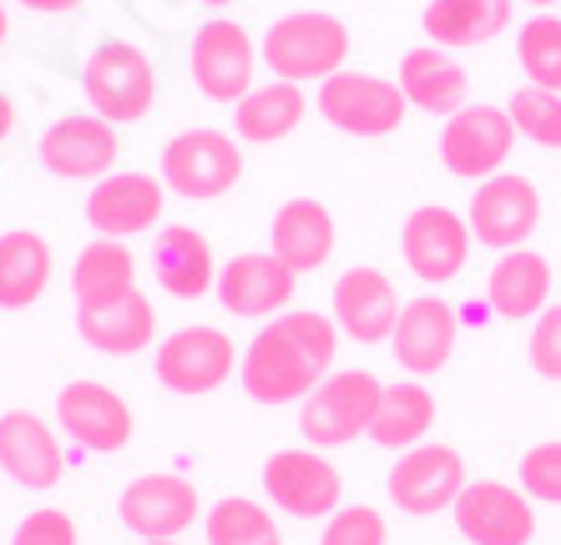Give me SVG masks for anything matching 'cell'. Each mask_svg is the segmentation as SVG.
Segmentation results:
<instances>
[{
	"instance_id": "obj_1",
	"label": "cell",
	"mask_w": 561,
	"mask_h": 545,
	"mask_svg": "<svg viewBox=\"0 0 561 545\" xmlns=\"http://www.w3.org/2000/svg\"><path fill=\"white\" fill-rule=\"evenodd\" d=\"M340 324L319 309H284L278 318L249 338V349L238 359V384L253 404H304L313 384L334 369L340 353Z\"/></svg>"
},
{
	"instance_id": "obj_2",
	"label": "cell",
	"mask_w": 561,
	"mask_h": 545,
	"mask_svg": "<svg viewBox=\"0 0 561 545\" xmlns=\"http://www.w3.org/2000/svg\"><path fill=\"white\" fill-rule=\"evenodd\" d=\"M259 56L278 81H329L350 61V26L329 11H288L268 26Z\"/></svg>"
},
{
	"instance_id": "obj_3",
	"label": "cell",
	"mask_w": 561,
	"mask_h": 545,
	"mask_svg": "<svg viewBox=\"0 0 561 545\" xmlns=\"http://www.w3.org/2000/svg\"><path fill=\"white\" fill-rule=\"evenodd\" d=\"M385 394L369 369H329L313 394L299 404V434L313 450H340L369 434V419H375V404Z\"/></svg>"
},
{
	"instance_id": "obj_4",
	"label": "cell",
	"mask_w": 561,
	"mask_h": 545,
	"mask_svg": "<svg viewBox=\"0 0 561 545\" xmlns=\"http://www.w3.org/2000/svg\"><path fill=\"white\" fill-rule=\"evenodd\" d=\"M81 91H87V102H92L96 117H106L112 127L142 121L157 102V66L142 46L112 36L87 56V66H81Z\"/></svg>"
},
{
	"instance_id": "obj_5",
	"label": "cell",
	"mask_w": 561,
	"mask_h": 545,
	"mask_svg": "<svg viewBox=\"0 0 561 545\" xmlns=\"http://www.w3.org/2000/svg\"><path fill=\"white\" fill-rule=\"evenodd\" d=\"M157 177L168 182V193L187 197V202H218L243 177V147L218 127H187L162 147Z\"/></svg>"
},
{
	"instance_id": "obj_6",
	"label": "cell",
	"mask_w": 561,
	"mask_h": 545,
	"mask_svg": "<svg viewBox=\"0 0 561 545\" xmlns=\"http://www.w3.org/2000/svg\"><path fill=\"white\" fill-rule=\"evenodd\" d=\"M238 359L243 353L233 349V334H222L218 324H187L157 344L152 379L168 394L197 399V394H218L238 374Z\"/></svg>"
},
{
	"instance_id": "obj_7",
	"label": "cell",
	"mask_w": 561,
	"mask_h": 545,
	"mask_svg": "<svg viewBox=\"0 0 561 545\" xmlns=\"http://www.w3.org/2000/svg\"><path fill=\"white\" fill-rule=\"evenodd\" d=\"M263 500L288 520H329L344 506V475L313 444L274 450L263 460Z\"/></svg>"
},
{
	"instance_id": "obj_8",
	"label": "cell",
	"mask_w": 561,
	"mask_h": 545,
	"mask_svg": "<svg viewBox=\"0 0 561 545\" xmlns=\"http://www.w3.org/2000/svg\"><path fill=\"white\" fill-rule=\"evenodd\" d=\"M470 485L466 460H460L456 444H415V450L394 454L390 475H385V490H390L394 510L410 520H435L450 515L460 500V490Z\"/></svg>"
},
{
	"instance_id": "obj_9",
	"label": "cell",
	"mask_w": 561,
	"mask_h": 545,
	"mask_svg": "<svg viewBox=\"0 0 561 545\" xmlns=\"http://www.w3.org/2000/svg\"><path fill=\"white\" fill-rule=\"evenodd\" d=\"M313 106L344 137H390L410 112L400 81L375 77V71H334L329 81H319Z\"/></svg>"
},
{
	"instance_id": "obj_10",
	"label": "cell",
	"mask_w": 561,
	"mask_h": 545,
	"mask_svg": "<svg viewBox=\"0 0 561 545\" xmlns=\"http://www.w3.org/2000/svg\"><path fill=\"white\" fill-rule=\"evenodd\" d=\"M117 520L137 541H178L203 520V495L183 469H152L122 485Z\"/></svg>"
},
{
	"instance_id": "obj_11",
	"label": "cell",
	"mask_w": 561,
	"mask_h": 545,
	"mask_svg": "<svg viewBox=\"0 0 561 545\" xmlns=\"http://www.w3.org/2000/svg\"><path fill=\"white\" fill-rule=\"evenodd\" d=\"M511 147H516V121L506 106H460L456 117H445L440 127V167L460 182H485L506 172Z\"/></svg>"
},
{
	"instance_id": "obj_12",
	"label": "cell",
	"mask_w": 561,
	"mask_h": 545,
	"mask_svg": "<svg viewBox=\"0 0 561 545\" xmlns=\"http://www.w3.org/2000/svg\"><path fill=\"white\" fill-rule=\"evenodd\" d=\"M466 222H470V233H476V243L491 247V253L526 247L531 233L541 228V193H536V182L522 177V172H496V177L476 182Z\"/></svg>"
},
{
	"instance_id": "obj_13",
	"label": "cell",
	"mask_w": 561,
	"mask_h": 545,
	"mask_svg": "<svg viewBox=\"0 0 561 545\" xmlns=\"http://www.w3.org/2000/svg\"><path fill=\"white\" fill-rule=\"evenodd\" d=\"M470 243H476L470 222L456 208H445V202L415 208L405 218V228H400V258L425 288L456 283L470 263Z\"/></svg>"
},
{
	"instance_id": "obj_14",
	"label": "cell",
	"mask_w": 561,
	"mask_h": 545,
	"mask_svg": "<svg viewBox=\"0 0 561 545\" xmlns=\"http://www.w3.org/2000/svg\"><path fill=\"white\" fill-rule=\"evenodd\" d=\"M36 156L41 167L61 182H102L106 172H117L122 137L96 112H71V117H56L51 127L41 131Z\"/></svg>"
},
{
	"instance_id": "obj_15",
	"label": "cell",
	"mask_w": 561,
	"mask_h": 545,
	"mask_svg": "<svg viewBox=\"0 0 561 545\" xmlns=\"http://www.w3.org/2000/svg\"><path fill=\"white\" fill-rule=\"evenodd\" d=\"M253 36L238 21H203L193 31V46H187V71H193V86L208 96V102L238 106L253 91Z\"/></svg>"
},
{
	"instance_id": "obj_16",
	"label": "cell",
	"mask_w": 561,
	"mask_h": 545,
	"mask_svg": "<svg viewBox=\"0 0 561 545\" xmlns=\"http://www.w3.org/2000/svg\"><path fill=\"white\" fill-rule=\"evenodd\" d=\"M456 531L466 545H531L536 541V500L522 485L506 480H470L460 490Z\"/></svg>"
},
{
	"instance_id": "obj_17",
	"label": "cell",
	"mask_w": 561,
	"mask_h": 545,
	"mask_svg": "<svg viewBox=\"0 0 561 545\" xmlns=\"http://www.w3.org/2000/svg\"><path fill=\"white\" fill-rule=\"evenodd\" d=\"M400 288L385 268L375 263H354L334 278V293H329V318L340 324L344 338L354 344H390L394 324H400Z\"/></svg>"
},
{
	"instance_id": "obj_18",
	"label": "cell",
	"mask_w": 561,
	"mask_h": 545,
	"mask_svg": "<svg viewBox=\"0 0 561 545\" xmlns=\"http://www.w3.org/2000/svg\"><path fill=\"white\" fill-rule=\"evenodd\" d=\"M56 425L77 450L117 454L131 444V404L102 379H71L56 394Z\"/></svg>"
},
{
	"instance_id": "obj_19",
	"label": "cell",
	"mask_w": 561,
	"mask_h": 545,
	"mask_svg": "<svg viewBox=\"0 0 561 545\" xmlns=\"http://www.w3.org/2000/svg\"><path fill=\"white\" fill-rule=\"evenodd\" d=\"M168 208V182L152 172H106L102 182H92L87 193V222L96 237H142L162 222Z\"/></svg>"
},
{
	"instance_id": "obj_20",
	"label": "cell",
	"mask_w": 561,
	"mask_h": 545,
	"mask_svg": "<svg viewBox=\"0 0 561 545\" xmlns=\"http://www.w3.org/2000/svg\"><path fill=\"white\" fill-rule=\"evenodd\" d=\"M218 303L233 318H278L299 293V272L263 247V253H238L218 268Z\"/></svg>"
},
{
	"instance_id": "obj_21",
	"label": "cell",
	"mask_w": 561,
	"mask_h": 545,
	"mask_svg": "<svg viewBox=\"0 0 561 545\" xmlns=\"http://www.w3.org/2000/svg\"><path fill=\"white\" fill-rule=\"evenodd\" d=\"M390 344H394V363H400L410 379H431V374H440L445 363H450V353H456L460 313L445 299H435V293H420V299H410L405 309H400V324H394Z\"/></svg>"
},
{
	"instance_id": "obj_22",
	"label": "cell",
	"mask_w": 561,
	"mask_h": 545,
	"mask_svg": "<svg viewBox=\"0 0 561 545\" xmlns=\"http://www.w3.org/2000/svg\"><path fill=\"white\" fill-rule=\"evenodd\" d=\"M0 469L11 475L21 490H56L66 475L61 434L31 409H5L0 415Z\"/></svg>"
},
{
	"instance_id": "obj_23",
	"label": "cell",
	"mask_w": 561,
	"mask_h": 545,
	"mask_svg": "<svg viewBox=\"0 0 561 545\" xmlns=\"http://www.w3.org/2000/svg\"><path fill=\"white\" fill-rule=\"evenodd\" d=\"M152 278L157 288L178 303H197L218 288V263H213L208 233H197L187 222H168L152 237Z\"/></svg>"
},
{
	"instance_id": "obj_24",
	"label": "cell",
	"mask_w": 561,
	"mask_h": 545,
	"mask_svg": "<svg viewBox=\"0 0 561 545\" xmlns=\"http://www.w3.org/2000/svg\"><path fill=\"white\" fill-rule=\"evenodd\" d=\"M334 243H340V228H334V212L319 197H288L268 222V253L299 278L324 268L334 258Z\"/></svg>"
},
{
	"instance_id": "obj_25",
	"label": "cell",
	"mask_w": 561,
	"mask_h": 545,
	"mask_svg": "<svg viewBox=\"0 0 561 545\" xmlns=\"http://www.w3.org/2000/svg\"><path fill=\"white\" fill-rule=\"evenodd\" d=\"M77 334L87 349L112 353V359H131V353L152 349L157 309L142 288H131L127 299L106 303V309H77Z\"/></svg>"
},
{
	"instance_id": "obj_26",
	"label": "cell",
	"mask_w": 561,
	"mask_h": 545,
	"mask_svg": "<svg viewBox=\"0 0 561 545\" xmlns=\"http://www.w3.org/2000/svg\"><path fill=\"white\" fill-rule=\"evenodd\" d=\"M485 303L496 318H536L551 303V263L536 247H511L485 272Z\"/></svg>"
},
{
	"instance_id": "obj_27",
	"label": "cell",
	"mask_w": 561,
	"mask_h": 545,
	"mask_svg": "<svg viewBox=\"0 0 561 545\" xmlns=\"http://www.w3.org/2000/svg\"><path fill=\"white\" fill-rule=\"evenodd\" d=\"M400 91H405V102L425 117H456L460 106H470V77L466 66L456 61L450 51L440 46H415L405 51L400 61Z\"/></svg>"
},
{
	"instance_id": "obj_28",
	"label": "cell",
	"mask_w": 561,
	"mask_h": 545,
	"mask_svg": "<svg viewBox=\"0 0 561 545\" xmlns=\"http://www.w3.org/2000/svg\"><path fill=\"white\" fill-rule=\"evenodd\" d=\"M431 429H435V394L420 379H400V384H385L365 440L390 454H405L431 440Z\"/></svg>"
},
{
	"instance_id": "obj_29",
	"label": "cell",
	"mask_w": 561,
	"mask_h": 545,
	"mask_svg": "<svg viewBox=\"0 0 561 545\" xmlns=\"http://www.w3.org/2000/svg\"><path fill=\"white\" fill-rule=\"evenodd\" d=\"M511 11L516 0H431L420 26L440 51H470V46L496 40L511 26Z\"/></svg>"
},
{
	"instance_id": "obj_30",
	"label": "cell",
	"mask_w": 561,
	"mask_h": 545,
	"mask_svg": "<svg viewBox=\"0 0 561 545\" xmlns=\"http://www.w3.org/2000/svg\"><path fill=\"white\" fill-rule=\"evenodd\" d=\"M309 112V96H304L299 81H263L253 86L243 102L233 106V131L238 142H253V147H274L284 137H294Z\"/></svg>"
},
{
	"instance_id": "obj_31",
	"label": "cell",
	"mask_w": 561,
	"mask_h": 545,
	"mask_svg": "<svg viewBox=\"0 0 561 545\" xmlns=\"http://www.w3.org/2000/svg\"><path fill=\"white\" fill-rule=\"evenodd\" d=\"M51 243L31 228H11L0 233V309L5 313H21L31 303H41V293L51 288Z\"/></svg>"
},
{
	"instance_id": "obj_32",
	"label": "cell",
	"mask_w": 561,
	"mask_h": 545,
	"mask_svg": "<svg viewBox=\"0 0 561 545\" xmlns=\"http://www.w3.org/2000/svg\"><path fill=\"white\" fill-rule=\"evenodd\" d=\"M131 288H137V258L117 237H96L71 263V299H77V309H106V303L127 299Z\"/></svg>"
},
{
	"instance_id": "obj_33",
	"label": "cell",
	"mask_w": 561,
	"mask_h": 545,
	"mask_svg": "<svg viewBox=\"0 0 561 545\" xmlns=\"http://www.w3.org/2000/svg\"><path fill=\"white\" fill-rule=\"evenodd\" d=\"M203 535L208 545H284V525L274 520V506L228 495L218 506L203 510Z\"/></svg>"
},
{
	"instance_id": "obj_34",
	"label": "cell",
	"mask_w": 561,
	"mask_h": 545,
	"mask_svg": "<svg viewBox=\"0 0 561 545\" xmlns=\"http://www.w3.org/2000/svg\"><path fill=\"white\" fill-rule=\"evenodd\" d=\"M516 61L526 71V86L561 91V15L536 11L522 31H516Z\"/></svg>"
},
{
	"instance_id": "obj_35",
	"label": "cell",
	"mask_w": 561,
	"mask_h": 545,
	"mask_svg": "<svg viewBox=\"0 0 561 545\" xmlns=\"http://www.w3.org/2000/svg\"><path fill=\"white\" fill-rule=\"evenodd\" d=\"M506 112L516 121V137H526L531 147H547V152H561V91L522 86L511 91Z\"/></svg>"
},
{
	"instance_id": "obj_36",
	"label": "cell",
	"mask_w": 561,
	"mask_h": 545,
	"mask_svg": "<svg viewBox=\"0 0 561 545\" xmlns=\"http://www.w3.org/2000/svg\"><path fill=\"white\" fill-rule=\"evenodd\" d=\"M319 545H390V520H385V510L379 506L344 500V506L324 520Z\"/></svg>"
},
{
	"instance_id": "obj_37",
	"label": "cell",
	"mask_w": 561,
	"mask_h": 545,
	"mask_svg": "<svg viewBox=\"0 0 561 545\" xmlns=\"http://www.w3.org/2000/svg\"><path fill=\"white\" fill-rule=\"evenodd\" d=\"M516 485L531 495L536 506L561 510V440H541L516 460Z\"/></svg>"
},
{
	"instance_id": "obj_38",
	"label": "cell",
	"mask_w": 561,
	"mask_h": 545,
	"mask_svg": "<svg viewBox=\"0 0 561 545\" xmlns=\"http://www.w3.org/2000/svg\"><path fill=\"white\" fill-rule=\"evenodd\" d=\"M526 363H531L536 379H551V384H561V303H547V309L531 318Z\"/></svg>"
},
{
	"instance_id": "obj_39",
	"label": "cell",
	"mask_w": 561,
	"mask_h": 545,
	"mask_svg": "<svg viewBox=\"0 0 561 545\" xmlns=\"http://www.w3.org/2000/svg\"><path fill=\"white\" fill-rule=\"evenodd\" d=\"M11 545H77V520L56 506H41L15 525Z\"/></svg>"
},
{
	"instance_id": "obj_40",
	"label": "cell",
	"mask_w": 561,
	"mask_h": 545,
	"mask_svg": "<svg viewBox=\"0 0 561 545\" xmlns=\"http://www.w3.org/2000/svg\"><path fill=\"white\" fill-rule=\"evenodd\" d=\"M15 5H26L31 15H66V11H77L81 0H15Z\"/></svg>"
},
{
	"instance_id": "obj_41",
	"label": "cell",
	"mask_w": 561,
	"mask_h": 545,
	"mask_svg": "<svg viewBox=\"0 0 561 545\" xmlns=\"http://www.w3.org/2000/svg\"><path fill=\"white\" fill-rule=\"evenodd\" d=\"M11 131H15V102L5 96V91H0V142H5Z\"/></svg>"
},
{
	"instance_id": "obj_42",
	"label": "cell",
	"mask_w": 561,
	"mask_h": 545,
	"mask_svg": "<svg viewBox=\"0 0 561 545\" xmlns=\"http://www.w3.org/2000/svg\"><path fill=\"white\" fill-rule=\"evenodd\" d=\"M5 36H11V11H5V0H0V46H5Z\"/></svg>"
},
{
	"instance_id": "obj_43",
	"label": "cell",
	"mask_w": 561,
	"mask_h": 545,
	"mask_svg": "<svg viewBox=\"0 0 561 545\" xmlns=\"http://www.w3.org/2000/svg\"><path fill=\"white\" fill-rule=\"evenodd\" d=\"M522 5H536V11H551V5H557V0H522Z\"/></svg>"
},
{
	"instance_id": "obj_44",
	"label": "cell",
	"mask_w": 561,
	"mask_h": 545,
	"mask_svg": "<svg viewBox=\"0 0 561 545\" xmlns=\"http://www.w3.org/2000/svg\"><path fill=\"white\" fill-rule=\"evenodd\" d=\"M197 5H213V11H222V5H233V0H197Z\"/></svg>"
},
{
	"instance_id": "obj_45",
	"label": "cell",
	"mask_w": 561,
	"mask_h": 545,
	"mask_svg": "<svg viewBox=\"0 0 561 545\" xmlns=\"http://www.w3.org/2000/svg\"><path fill=\"white\" fill-rule=\"evenodd\" d=\"M142 545H183V541H142Z\"/></svg>"
}]
</instances>
